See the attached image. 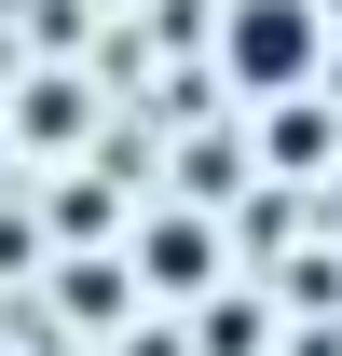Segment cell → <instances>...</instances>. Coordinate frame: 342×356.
Masks as SVG:
<instances>
[{
	"label": "cell",
	"instance_id": "6da1fadb",
	"mask_svg": "<svg viewBox=\"0 0 342 356\" xmlns=\"http://www.w3.org/2000/svg\"><path fill=\"white\" fill-rule=\"evenodd\" d=\"M219 69L274 110V96H315L329 83V28H315V0H233L219 14Z\"/></svg>",
	"mask_w": 342,
	"mask_h": 356
},
{
	"label": "cell",
	"instance_id": "8992f818",
	"mask_svg": "<svg viewBox=\"0 0 342 356\" xmlns=\"http://www.w3.org/2000/svg\"><path fill=\"white\" fill-rule=\"evenodd\" d=\"M55 233H69V261H83L96 233H110V192H96V178H69V192H55Z\"/></svg>",
	"mask_w": 342,
	"mask_h": 356
},
{
	"label": "cell",
	"instance_id": "52a82bcc",
	"mask_svg": "<svg viewBox=\"0 0 342 356\" xmlns=\"http://www.w3.org/2000/svg\"><path fill=\"white\" fill-rule=\"evenodd\" d=\"M124 356H192V343H178V329H124Z\"/></svg>",
	"mask_w": 342,
	"mask_h": 356
},
{
	"label": "cell",
	"instance_id": "277c9868",
	"mask_svg": "<svg viewBox=\"0 0 342 356\" xmlns=\"http://www.w3.org/2000/svg\"><path fill=\"white\" fill-rule=\"evenodd\" d=\"M55 315L110 343V329H137V274L110 261V247H83V261H55Z\"/></svg>",
	"mask_w": 342,
	"mask_h": 356
},
{
	"label": "cell",
	"instance_id": "5b68a950",
	"mask_svg": "<svg viewBox=\"0 0 342 356\" xmlns=\"http://www.w3.org/2000/svg\"><path fill=\"white\" fill-rule=\"evenodd\" d=\"M83 124H96V96L69 83V69H42V83H28V137H55V151H69Z\"/></svg>",
	"mask_w": 342,
	"mask_h": 356
},
{
	"label": "cell",
	"instance_id": "ba28073f",
	"mask_svg": "<svg viewBox=\"0 0 342 356\" xmlns=\"http://www.w3.org/2000/svg\"><path fill=\"white\" fill-rule=\"evenodd\" d=\"M315 28H342V0H315Z\"/></svg>",
	"mask_w": 342,
	"mask_h": 356
},
{
	"label": "cell",
	"instance_id": "7a4b0ae2",
	"mask_svg": "<svg viewBox=\"0 0 342 356\" xmlns=\"http://www.w3.org/2000/svg\"><path fill=\"white\" fill-rule=\"evenodd\" d=\"M137 288H165V302H219V220H192V206H165V220L137 233Z\"/></svg>",
	"mask_w": 342,
	"mask_h": 356
},
{
	"label": "cell",
	"instance_id": "9c48e42d",
	"mask_svg": "<svg viewBox=\"0 0 342 356\" xmlns=\"http://www.w3.org/2000/svg\"><path fill=\"white\" fill-rule=\"evenodd\" d=\"M0 356H14V343H0Z\"/></svg>",
	"mask_w": 342,
	"mask_h": 356
},
{
	"label": "cell",
	"instance_id": "3957f363",
	"mask_svg": "<svg viewBox=\"0 0 342 356\" xmlns=\"http://www.w3.org/2000/svg\"><path fill=\"white\" fill-rule=\"evenodd\" d=\"M260 165H274V178L342 165V110H329V96H274V110H260Z\"/></svg>",
	"mask_w": 342,
	"mask_h": 356
}]
</instances>
